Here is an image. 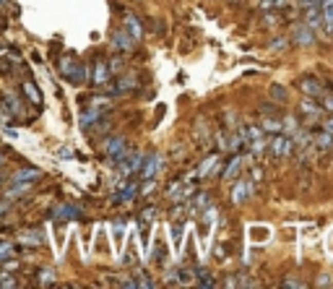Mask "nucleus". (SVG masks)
<instances>
[{
    "instance_id": "nucleus-23",
    "label": "nucleus",
    "mask_w": 333,
    "mask_h": 289,
    "mask_svg": "<svg viewBox=\"0 0 333 289\" xmlns=\"http://www.w3.org/2000/svg\"><path fill=\"white\" fill-rule=\"evenodd\" d=\"M99 117H102L99 110H86V115L81 117V125H83V128H91V122H97Z\"/></svg>"
},
{
    "instance_id": "nucleus-34",
    "label": "nucleus",
    "mask_w": 333,
    "mask_h": 289,
    "mask_svg": "<svg viewBox=\"0 0 333 289\" xmlns=\"http://www.w3.org/2000/svg\"><path fill=\"white\" fill-rule=\"evenodd\" d=\"M3 161H6V156H3V154H0V164H3Z\"/></svg>"
},
{
    "instance_id": "nucleus-15",
    "label": "nucleus",
    "mask_w": 333,
    "mask_h": 289,
    "mask_svg": "<svg viewBox=\"0 0 333 289\" xmlns=\"http://www.w3.org/2000/svg\"><path fill=\"white\" fill-rule=\"evenodd\" d=\"M125 31H128L133 39H141V37H143V26H141V21H138L136 16H131V13H125Z\"/></svg>"
},
{
    "instance_id": "nucleus-20",
    "label": "nucleus",
    "mask_w": 333,
    "mask_h": 289,
    "mask_svg": "<svg viewBox=\"0 0 333 289\" xmlns=\"http://www.w3.org/2000/svg\"><path fill=\"white\" fill-rule=\"evenodd\" d=\"M261 131L263 133H281V120H273V117H268L266 115V120H263V125H261Z\"/></svg>"
},
{
    "instance_id": "nucleus-26",
    "label": "nucleus",
    "mask_w": 333,
    "mask_h": 289,
    "mask_svg": "<svg viewBox=\"0 0 333 289\" xmlns=\"http://www.w3.org/2000/svg\"><path fill=\"white\" fill-rule=\"evenodd\" d=\"M8 73H13L11 63H8V60H0V76H8Z\"/></svg>"
},
{
    "instance_id": "nucleus-7",
    "label": "nucleus",
    "mask_w": 333,
    "mask_h": 289,
    "mask_svg": "<svg viewBox=\"0 0 333 289\" xmlns=\"http://www.w3.org/2000/svg\"><path fill=\"white\" fill-rule=\"evenodd\" d=\"M104 151H107V156L112 159V161H120V159H125V154H128V151H125V138H109L107 143H104Z\"/></svg>"
},
{
    "instance_id": "nucleus-14",
    "label": "nucleus",
    "mask_w": 333,
    "mask_h": 289,
    "mask_svg": "<svg viewBox=\"0 0 333 289\" xmlns=\"http://www.w3.org/2000/svg\"><path fill=\"white\" fill-rule=\"evenodd\" d=\"M109 65L104 63V60H97V65H94V84L97 86H104L107 81H109Z\"/></svg>"
},
{
    "instance_id": "nucleus-17",
    "label": "nucleus",
    "mask_w": 333,
    "mask_h": 289,
    "mask_svg": "<svg viewBox=\"0 0 333 289\" xmlns=\"http://www.w3.org/2000/svg\"><path fill=\"white\" fill-rule=\"evenodd\" d=\"M305 19H307V26H310V29H318V26L323 24L320 8H305Z\"/></svg>"
},
{
    "instance_id": "nucleus-19",
    "label": "nucleus",
    "mask_w": 333,
    "mask_h": 289,
    "mask_svg": "<svg viewBox=\"0 0 333 289\" xmlns=\"http://www.w3.org/2000/svg\"><path fill=\"white\" fill-rule=\"evenodd\" d=\"M42 177V172L39 170H21V172H16V177H13V183H34V180H39Z\"/></svg>"
},
{
    "instance_id": "nucleus-31",
    "label": "nucleus",
    "mask_w": 333,
    "mask_h": 289,
    "mask_svg": "<svg viewBox=\"0 0 333 289\" xmlns=\"http://www.w3.org/2000/svg\"><path fill=\"white\" fill-rule=\"evenodd\" d=\"M323 131H328V133H333V120H328L325 125H323Z\"/></svg>"
},
{
    "instance_id": "nucleus-28",
    "label": "nucleus",
    "mask_w": 333,
    "mask_h": 289,
    "mask_svg": "<svg viewBox=\"0 0 333 289\" xmlns=\"http://www.w3.org/2000/svg\"><path fill=\"white\" fill-rule=\"evenodd\" d=\"M120 234H122V222H117V224H115V237L120 240Z\"/></svg>"
},
{
    "instance_id": "nucleus-22",
    "label": "nucleus",
    "mask_w": 333,
    "mask_h": 289,
    "mask_svg": "<svg viewBox=\"0 0 333 289\" xmlns=\"http://www.w3.org/2000/svg\"><path fill=\"white\" fill-rule=\"evenodd\" d=\"M330 146H333V133L320 131V136H318V149H320V151H328Z\"/></svg>"
},
{
    "instance_id": "nucleus-9",
    "label": "nucleus",
    "mask_w": 333,
    "mask_h": 289,
    "mask_svg": "<svg viewBox=\"0 0 333 289\" xmlns=\"http://www.w3.org/2000/svg\"><path fill=\"white\" fill-rule=\"evenodd\" d=\"M294 42H297L300 47H310V45L315 42L312 29H310V26H297V29H294Z\"/></svg>"
},
{
    "instance_id": "nucleus-6",
    "label": "nucleus",
    "mask_w": 333,
    "mask_h": 289,
    "mask_svg": "<svg viewBox=\"0 0 333 289\" xmlns=\"http://www.w3.org/2000/svg\"><path fill=\"white\" fill-rule=\"evenodd\" d=\"M300 89H302L307 97H325V89H323V84H320L315 76H302Z\"/></svg>"
},
{
    "instance_id": "nucleus-25",
    "label": "nucleus",
    "mask_w": 333,
    "mask_h": 289,
    "mask_svg": "<svg viewBox=\"0 0 333 289\" xmlns=\"http://www.w3.org/2000/svg\"><path fill=\"white\" fill-rule=\"evenodd\" d=\"M271 97H273L276 102H286V92H284V86H271Z\"/></svg>"
},
{
    "instance_id": "nucleus-13",
    "label": "nucleus",
    "mask_w": 333,
    "mask_h": 289,
    "mask_svg": "<svg viewBox=\"0 0 333 289\" xmlns=\"http://www.w3.org/2000/svg\"><path fill=\"white\" fill-rule=\"evenodd\" d=\"M242 161H245V159H242V154H237V151H234V156H232V161L224 167V175H221V177H224V180L237 177V175H239V170H242Z\"/></svg>"
},
{
    "instance_id": "nucleus-10",
    "label": "nucleus",
    "mask_w": 333,
    "mask_h": 289,
    "mask_svg": "<svg viewBox=\"0 0 333 289\" xmlns=\"http://www.w3.org/2000/svg\"><path fill=\"white\" fill-rule=\"evenodd\" d=\"M136 193H138V185H136V183H128L125 188H120V190L115 193L112 203H128V201H133V198H136Z\"/></svg>"
},
{
    "instance_id": "nucleus-1",
    "label": "nucleus",
    "mask_w": 333,
    "mask_h": 289,
    "mask_svg": "<svg viewBox=\"0 0 333 289\" xmlns=\"http://www.w3.org/2000/svg\"><path fill=\"white\" fill-rule=\"evenodd\" d=\"M268 146H271V154L276 159H284V156H289L291 151H294V141H291V136H286V133H276L273 141H268Z\"/></svg>"
},
{
    "instance_id": "nucleus-5",
    "label": "nucleus",
    "mask_w": 333,
    "mask_h": 289,
    "mask_svg": "<svg viewBox=\"0 0 333 289\" xmlns=\"http://www.w3.org/2000/svg\"><path fill=\"white\" fill-rule=\"evenodd\" d=\"M253 193H255V185L250 183L247 177H242V180L234 185V190H232V203H237V206H239V203H245V201H247L250 195H253Z\"/></svg>"
},
{
    "instance_id": "nucleus-11",
    "label": "nucleus",
    "mask_w": 333,
    "mask_h": 289,
    "mask_svg": "<svg viewBox=\"0 0 333 289\" xmlns=\"http://www.w3.org/2000/svg\"><path fill=\"white\" fill-rule=\"evenodd\" d=\"M21 92H24V97H26L34 107H39V104H42V94H39V89H36L34 81H24V84H21Z\"/></svg>"
},
{
    "instance_id": "nucleus-27",
    "label": "nucleus",
    "mask_w": 333,
    "mask_h": 289,
    "mask_svg": "<svg viewBox=\"0 0 333 289\" xmlns=\"http://www.w3.org/2000/svg\"><path fill=\"white\" fill-rule=\"evenodd\" d=\"M52 279H55V276H52L50 271H45V274H42V284H50Z\"/></svg>"
},
{
    "instance_id": "nucleus-24",
    "label": "nucleus",
    "mask_w": 333,
    "mask_h": 289,
    "mask_svg": "<svg viewBox=\"0 0 333 289\" xmlns=\"http://www.w3.org/2000/svg\"><path fill=\"white\" fill-rule=\"evenodd\" d=\"M29 188H31L29 183H18V185H16L13 190L8 188V190H6V201H13V198H18V195H21V193H26Z\"/></svg>"
},
{
    "instance_id": "nucleus-30",
    "label": "nucleus",
    "mask_w": 333,
    "mask_h": 289,
    "mask_svg": "<svg viewBox=\"0 0 333 289\" xmlns=\"http://www.w3.org/2000/svg\"><path fill=\"white\" fill-rule=\"evenodd\" d=\"M325 110H330V112H333V97H325Z\"/></svg>"
},
{
    "instance_id": "nucleus-33",
    "label": "nucleus",
    "mask_w": 333,
    "mask_h": 289,
    "mask_svg": "<svg viewBox=\"0 0 333 289\" xmlns=\"http://www.w3.org/2000/svg\"><path fill=\"white\" fill-rule=\"evenodd\" d=\"M3 50H6V45H3V42H0V52H3Z\"/></svg>"
},
{
    "instance_id": "nucleus-2",
    "label": "nucleus",
    "mask_w": 333,
    "mask_h": 289,
    "mask_svg": "<svg viewBox=\"0 0 333 289\" xmlns=\"http://www.w3.org/2000/svg\"><path fill=\"white\" fill-rule=\"evenodd\" d=\"M60 70H63V76L70 81V84H81V81L86 78V73H83L86 68H81V65H78L76 60H70V58H65V60L60 63Z\"/></svg>"
},
{
    "instance_id": "nucleus-8",
    "label": "nucleus",
    "mask_w": 333,
    "mask_h": 289,
    "mask_svg": "<svg viewBox=\"0 0 333 289\" xmlns=\"http://www.w3.org/2000/svg\"><path fill=\"white\" fill-rule=\"evenodd\" d=\"M133 45H136V39L125 31V29H120L115 37H112V47L115 50H120V52H128V50H133Z\"/></svg>"
},
{
    "instance_id": "nucleus-16",
    "label": "nucleus",
    "mask_w": 333,
    "mask_h": 289,
    "mask_svg": "<svg viewBox=\"0 0 333 289\" xmlns=\"http://www.w3.org/2000/svg\"><path fill=\"white\" fill-rule=\"evenodd\" d=\"M81 211L76 209V206H58V209L52 211V216H58V219H76Z\"/></svg>"
},
{
    "instance_id": "nucleus-32",
    "label": "nucleus",
    "mask_w": 333,
    "mask_h": 289,
    "mask_svg": "<svg viewBox=\"0 0 333 289\" xmlns=\"http://www.w3.org/2000/svg\"><path fill=\"white\" fill-rule=\"evenodd\" d=\"M6 253H11V247L8 245H0V256H6Z\"/></svg>"
},
{
    "instance_id": "nucleus-3",
    "label": "nucleus",
    "mask_w": 333,
    "mask_h": 289,
    "mask_svg": "<svg viewBox=\"0 0 333 289\" xmlns=\"http://www.w3.org/2000/svg\"><path fill=\"white\" fill-rule=\"evenodd\" d=\"M159 170H161V156H159V154H149L146 161H141V170H138V172H141L143 180H154Z\"/></svg>"
},
{
    "instance_id": "nucleus-18",
    "label": "nucleus",
    "mask_w": 333,
    "mask_h": 289,
    "mask_svg": "<svg viewBox=\"0 0 333 289\" xmlns=\"http://www.w3.org/2000/svg\"><path fill=\"white\" fill-rule=\"evenodd\" d=\"M300 110H302V115H307V117H320V112H323V107L315 104V102H310V99H305V102L300 104Z\"/></svg>"
},
{
    "instance_id": "nucleus-4",
    "label": "nucleus",
    "mask_w": 333,
    "mask_h": 289,
    "mask_svg": "<svg viewBox=\"0 0 333 289\" xmlns=\"http://www.w3.org/2000/svg\"><path fill=\"white\" fill-rule=\"evenodd\" d=\"M141 161H143V154H141V151L125 154V159L120 161V175H122V177H128L131 172H138V170H141Z\"/></svg>"
},
{
    "instance_id": "nucleus-21",
    "label": "nucleus",
    "mask_w": 333,
    "mask_h": 289,
    "mask_svg": "<svg viewBox=\"0 0 333 289\" xmlns=\"http://www.w3.org/2000/svg\"><path fill=\"white\" fill-rule=\"evenodd\" d=\"M320 16H323V24H333V0H325V3L320 6Z\"/></svg>"
},
{
    "instance_id": "nucleus-29",
    "label": "nucleus",
    "mask_w": 333,
    "mask_h": 289,
    "mask_svg": "<svg viewBox=\"0 0 333 289\" xmlns=\"http://www.w3.org/2000/svg\"><path fill=\"white\" fill-rule=\"evenodd\" d=\"M143 219H146V222H151V219H154V209H149V211H143Z\"/></svg>"
},
{
    "instance_id": "nucleus-12",
    "label": "nucleus",
    "mask_w": 333,
    "mask_h": 289,
    "mask_svg": "<svg viewBox=\"0 0 333 289\" xmlns=\"http://www.w3.org/2000/svg\"><path fill=\"white\" fill-rule=\"evenodd\" d=\"M216 164H219V154H211L208 159H203V161H200V167L193 172V177H208V172H214Z\"/></svg>"
}]
</instances>
